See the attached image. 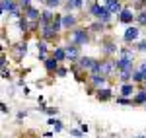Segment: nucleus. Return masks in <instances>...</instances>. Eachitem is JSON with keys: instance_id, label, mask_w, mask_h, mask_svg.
<instances>
[{"instance_id": "4c0bfd02", "label": "nucleus", "mask_w": 146, "mask_h": 138, "mask_svg": "<svg viewBox=\"0 0 146 138\" xmlns=\"http://www.w3.org/2000/svg\"><path fill=\"white\" fill-rule=\"evenodd\" d=\"M23 117H25V111H20V113H18V121H22Z\"/></svg>"}, {"instance_id": "f8f14e48", "label": "nucleus", "mask_w": 146, "mask_h": 138, "mask_svg": "<svg viewBox=\"0 0 146 138\" xmlns=\"http://www.w3.org/2000/svg\"><path fill=\"white\" fill-rule=\"evenodd\" d=\"M96 97H98L100 101H109V99L113 97L111 88H103V90H98V92H96Z\"/></svg>"}, {"instance_id": "473e14b6", "label": "nucleus", "mask_w": 146, "mask_h": 138, "mask_svg": "<svg viewBox=\"0 0 146 138\" xmlns=\"http://www.w3.org/2000/svg\"><path fill=\"white\" fill-rule=\"evenodd\" d=\"M136 51H140V53H146V39H144V41H140V43L136 45Z\"/></svg>"}, {"instance_id": "7c9ffc66", "label": "nucleus", "mask_w": 146, "mask_h": 138, "mask_svg": "<svg viewBox=\"0 0 146 138\" xmlns=\"http://www.w3.org/2000/svg\"><path fill=\"white\" fill-rule=\"evenodd\" d=\"M55 74H56V76H60V78H62V76H66V74H68V70L64 68V66H58V70H56Z\"/></svg>"}, {"instance_id": "72a5a7b5", "label": "nucleus", "mask_w": 146, "mask_h": 138, "mask_svg": "<svg viewBox=\"0 0 146 138\" xmlns=\"http://www.w3.org/2000/svg\"><path fill=\"white\" fill-rule=\"evenodd\" d=\"M70 134H72V136H76V138H80V136H82V130H78V128H72V130H70Z\"/></svg>"}, {"instance_id": "a19ab883", "label": "nucleus", "mask_w": 146, "mask_h": 138, "mask_svg": "<svg viewBox=\"0 0 146 138\" xmlns=\"http://www.w3.org/2000/svg\"><path fill=\"white\" fill-rule=\"evenodd\" d=\"M86 2H92V0H86Z\"/></svg>"}, {"instance_id": "5701e85b", "label": "nucleus", "mask_w": 146, "mask_h": 138, "mask_svg": "<svg viewBox=\"0 0 146 138\" xmlns=\"http://www.w3.org/2000/svg\"><path fill=\"white\" fill-rule=\"evenodd\" d=\"M90 29H92V31H96V33H100V31L105 29V23H103V22H94L90 25Z\"/></svg>"}, {"instance_id": "7ed1b4c3", "label": "nucleus", "mask_w": 146, "mask_h": 138, "mask_svg": "<svg viewBox=\"0 0 146 138\" xmlns=\"http://www.w3.org/2000/svg\"><path fill=\"white\" fill-rule=\"evenodd\" d=\"M64 51H66V60L70 62H78L80 60V47L74 45V43H68V45H62Z\"/></svg>"}, {"instance_id": "20e7f679", "label": "nucleus", "mask_w": 146, "mask_h": 138, "mask_svg": "<svg viewBox=\"0 0 146 138\" xmlns=\"http://www.w3.org/2000/svg\"><path fill=\"white\" fill-rule=\"evenodd\" d=\"M133 20H136V14H133V8H123V12L119 14V22L129 25V23H133Z\"/></svg>"}, {"instance_id": "cd10ccee", "label": "nucleus", "mask_w": 146, "mask_h": 138, "mask_svg": "<svg viewBox=\"0 0 146 138\" xmlns=\"http://www.w3.org/2000/svg\"><path fill=\"white\" fill-rule=\"evenodd\" d=\"M144 6H146V0H136L133 8H135V10H140V12H142V10H146Z\"/></svg>"}, {"instance_id": "4be33fe9", "label": "nucleus", "mask_w": 146, "mask_h": 138, "mask_svg": "<svg viewBox=\"0 0 146 138\" xmlns=\"http://www.w3.org/2000/svg\"><path fill=\"white\" fill-rule=\"evenodd\" d=\"M47 123H49V125H51V127L55 128V132H60V130H62V123H60V121H58V119H49V121H47Z\"/></svg>"}, {"instance_id": "c85d7f7f", "label": "nucleus", "mask_w": 146, "mask_h": 138, "mask_svg": "<svg viewBox=\"0 0 146 138\" xmlns=\"http://www.w3.org/2000/svg\"><path fill=\"white\" fill-rule=\"evenodd\" d=\"M117 103L119 105H133V99H129V97H117Z\"/></svg>"}, {"instance_id": "2f4dec72", "label": "nucleus", "mask_w": 146, "mask_h": 138, "mask_svg": "<svg viewBox=\"0 0 146 138\" xmlns=\"http://www.w3.org/2000/svg\"><path fill=\"white\" fill-rule=\"evenodd\" d=\"M20 6H22L23 10H27V8H31V0H20Z\"/></svg>"}, {"instance_id": "bb28decb", "label": "nucleus", "mask_w": 146, "mask_h": 138, "mask_svg": "<svg viewBox=\"0 0 146 138\" xmlns=\"http://www.w3.org/2000/svg\"><path fill=\"white\" fill-rule=\"evenodd\" d=\"M16 51H18V57H23L27 53V43H20V45L16 47Z\"/></svg>"}, {"instance_id": "aec40b11", "label": "nucleus", "mask_w": 146, "mask_h": 138, "mask_svg": "<svg viewBox=\"0 0 146 138\" xmlns=\"http://www.w3.org/2000/svg\"><path fill=\"white\" fill-rule=\"evenodd\" d=\"M18 2H12V0H2V14H10L14 10V6H16Z\"/></svg>"}, {"instance_id": "393cba45", "label": "nucleus", "mask_w": 146, "mask_h": 138, "mask_svg": "<svg viewBox=\"0 0 146 138\" xmlns=\"http://www.w3.org/2000/svg\"><path fill=\"white\" fill-rule=\"evenodd\" d=\"M18 25H20V29H22V31H31V29H29V23H27V18H25V16H23V18H20Z\"/></svg>"}, {"instance_id": "f704fd0d", "label": "nucleus", "mask_w": 146, "mask_h": 138, "mask_svg": "<svg viewBox=\"0 0 146 138\" xmlns=\"http://www.w3.org/2000/svg\"><path fill=\"white\" fill-rule=\"evenodd\" d=\"M2 78H4V80H10V70L2 68Z\"/></svg>"}, {"instance_id": "f03ea898", "label": "nucleus", "mask_w": 146, "mask_h": 138, "mask_svg": "<svg viewBox=\"0 0 146 138\" xmlns=\"http://www.w3.org/2000/svg\"><path fill=\"white\" fill-rule=\"evenodd\" d=\"M90 14L98 20V22H103V23H107V22H111V12L107 10V8H103V6H100L98 2H94L90 6Z\"/></svg>"}, {"instance_id": "f3484780", "label": "nucleus", "mask_w": 146, "mask_h": 138, "mask_svg": "<svg viewBox=\"0 0 146 138\" xmlns=\"http://www.w3.org/2000/svg\"><path fill=\"white\" fill-rule=\"evenodd\" d=\"M101 51H103L105 55H113V53H117V45H115L113 41H105L103 47H101Z\"/></svg>"}, {"instance_id": "2eb2a0df", "label": "nucleus", "mask_w": 146, "mask_h": 138, "mask_svg": "<svg viewBox=\"0 0 146 138\" xmlns=\"http://www.w3.org/2000/svg\"><path fill=\"white\" fill-rule=\"evenodd\" d=\"M51 57H55L58 62H62V60H66V51H64V47H56V49H53V55Z\"/></svg>"}, {"instance_id": "79ce46f5", "label": "nucleus", "mask_w": 146, "mask_h": 138, "mask_svg": "<svg viewBox=\"0 0 146 138\" xmlns=\"http://www.w3.org/2000/svg\"><path fill=\"white\" fill-rule=\"evenodd\" d=\"M41 2H45V0H41Z\"/></svg>"}, {"instance_id": "ddd939ff", "label": "nucleus", "mask_w": 146, "mask_h": 138, "mask_svg": "<svg viewBox=\"0 0 146 138\" xmlns=\"http://www.w3.org/2000/svg\"><path fill=\"white\" fill-rule=\"evenodd\" d=\"M43 64H45L47 72H56V70H58V60H56L55 57H47V60Z\"/></svg>"}, {"instance_id": "c03bdc74", "label": "nucleus", "mask_w": 146, "mask_h": 138, "mask_svg": "<svg viewBox=\"0 0 146 138\" xmlns=\"http://www.w3.org/2000/svg\"><path fill=\"white\" fill-rule=\"evenodd\" d=\"M144 107H146V105H144Z\"/></svg>"}, {"instance_id": "ea45409f", "label": "nucleus", "mask_w": 146, "mask_h": 138, "mask_svg": "<svg viewBox=\"0 0 146 138\" xmlns=\"http://www.w3.org/2000/svg\"><path fill=\"white\" fill-rule=\"evenodd\" d=\"M142 90H144V92H146V84H144V88H142Z\"/></svg>"}, {"instance_id": "e433bc0d", "label": "nucleus", "mask_w": 146, "mask_h": 138, "mask_svg": "<svg viewBox=\"0 0 146 138\" xmlns=\"http://www.w3.org/2000/svg\"><path fill=\"white\" fill-rule=\"evenodd\" d=\"M138 70H140V72H142V74H144V76H146V62H142V64L138 66Z\"/></svg>"}, {"instance_id": "9d476101", "label": "nucleus", "mask_w": 146, "mask_h": 138, "mask_svg": "<svg viewBox=\"0 0 146 138\" xmlns=\"http://www.w3.org/2000/svg\"><path fill=\"white\" fill-rule=\"evenodd\" d=\"M39 31H41V37H43V41H53V39H56V35H58L55 29L51 27V25H45V27H41Z\"/></svg>"}, {"instance_id": "c9c22d12", "label": "nucleus", "mask_w": 146, "mask_h": 138, "mask_svg": "<svg viewBox=\"0 0 146 138\" xmlns=\"http://www.w3.org/2000/svg\"><path fill=\"white\" fill-rule=\"evenodd\" d=\"M0 111H2V113H4V115H6V113H8V111H10V109H8V105H6V103H2V105H0Z\"/></svg>"}, {"instance_id": "58836bf2", "label": "nucleus", "mask_w": 146, "mask_h": 138, "mask_svg": "<svg viewBox=\"0 0 146 138\" xmlns=\"http://www.w3.org/2000/svg\"><path fill=\"white\" fill-rule=\"evenodd\" d=\"M135 138H146V136H144V134H140V136H135Z\"/></svg>"}, {"instance_id": "0eeeda50", "label": "nucleus", "mask_w": 146, "mask_h": 138, "mask_svg": "<svg viewBox=\"0 0 146 138\" xmlns=\"http://www.w3.org/2000/svg\"><path fill=\"white\" fill-rule=\"evenodd\" d=\"M55 16H56V14H53L51 10H43V12H41V20H39V25H41V27H45V25H51V23L55 22Z\"/></svg>"}, {"instance_id": "a211bd4d", "label": "nucleus", "mask_w": 146, "mask_h": 138, "mask_svg": "<svg viewBox=\"0 0 146 138\" xmlns=\"http://www.w3.org/2000/svg\"><path fill=\"white\" fill-rule=\"evenodd\" d=\"M133 103L135 105H146V92L144 90H138V93L133 97Z\"/></svg>"}, {"instance_id": "f257e3e1", "label": "nucleus", "mask_w": 146, "mask_h": 138, "mask_svg": "<svg viewBox=\"0 0 146 138\" xmlns=\"http://www.w3.org/2000/svg\"><path fill=\"white\" fill-rule=\"evenodd\" d=\"M90 41V35H88V29L86 27H74L70 33H68V43H74V45H88Z\"/></svg>"}, {"instance_id": "1a4fd4ad", "label": "nucleus", "mask_w": 146, "mask_h": 138, "mask_svg": "<svg viewBox=\"0 0 146 138\" xmlns=\"http://www.w3.org/2000/svg\"><path fill=\"white\" fill-rule=\"evenodd\" d=\"M25 12V18H27V22H31V23H37L39 20H41V12L37 10V8H27V10H23Z\"/></svg>"}, {"instance_id": "dca6fc26", "label": "nucleus", "mask_w": 146, "mask_h": 138, "mask_svg": "<svg viewBox=\"0 0 146 138\" xmlns=\"http://www.w3.org/2000/svg\"><path fill=\"white\" fill-rule=\"evenodd\" d=\"M135 92H136V90H135V84H133V82L121 86V97H129V95H133Z\"/></svg>"}, {"instance_id": "423d86ee", "label": "nucleus", "mask_w": 146, "mask_h": 138, "mask_svg": "<svg viewBox=\"0 0 146 138\" xmlns=\"http://www.w3.org/2000/svg\"><path fill=\"white\" fill-rule=\"evenodd\" d=\"M138 33H140V29H138V27H135V25H129V27L125 29L123 39L127 41V43H131V41H136V39H138Z\"/></svg>"}, {"instance_id": "a878e982", "label": "nucleus", "mask_w": 146, "mask_h": 138, "mask_svg": "<svg viewBox=\"0 0 146 138\" xmlns=\"http://www.w3.org/2000/svg\"><path fill=\"white\" fill-rule=\"evenodd\" d=\"M136 22H138V25H146V10L136 14Z\"/></svg>"}, {"instance_id": "39448f33", "label": "nucleus", "mask_w": 146, "mask_h": 138, "mask_svg": "<svg viewBox=\"0 0 146 138\" xmlns=\"http://www.w3.org/2000/svg\"><path fill=\"white\" fill-rule=\"evenodd\" d=\"M94 64H96V58H92V57H80L78 60V66L82 72H90L94 68Z\"/></svg>"}, {"instance_id": "c756f323", "label": "nucleus", "mask_w": 146, "mask_h": 138, "mask_svg": "<svg viewBox=\"0 0 146 138\" xmlns=\"http://www.w3.org/2000/svg\"><path fill=\"white\" fill-rule=\"evenodd\" d=\"M41 111H45L47 115H51V117L56 115V107H55V109H53V107H41Z\"/></svg>"}, {"instance_id": "412c9836", "label": "nucleus", "mask_w": 146, "mask_h": 138, "mask_svg": "<svg viewBox=\"0 0 146 138\" xmlns=\"http://www.w3.org/2000/svg\"><path fill=\"white\" fill-rule=\"evenodd\" d=\"M133 84H146V76L140 70H135V74H133Z\"/></svg>"}, {"instance_id": "37998d69", "label": "nucleus", "mask_w": 146, "mask_h": 138, "mask_svg": "<svg viewBox=\"0 0 146 138\" xmlns=\"http://www.w3.org/2000/svg\"><path fill=\"white\" fill-rule=\"evenodd\" d=\"M12 2H16V0H12Z\"/></svg>"}, {"instance_id": "9b49d317", "label": "nucleus", "mask_w": 146, "mask_h": 138, "mask_svg": "<svg viewBox=\"0 0 146 138\" xmlns=\"http://www.w3.org/2000/svg\"><path fill=\"white\" fill-rule=\"evenodd\" d=\"M76 18L72 14H62V29H74Z\"/></svg>"}, {"instance_id": "b1692460", "label": "nucleus", "mask_w": 146, "mask_h": 138, "mask_svg": "<svg viewBox=\"0 0 146 138\" xmlns=\"http://www.w3.org/2000/svg\"><path fill=\"white\" fill-rule=\"evenodd\" d=\"M60 2L62 0H45V6H47V10H55V8L60 6Z\"/></svg>"}, {"instance_id": "4468645a", "label": "nucleus", "mask_w": 146, "mask_h": 138, "mask_svg": "<svg viewBox=\"0 0 146 138\" xmlns=\"http://www.w3.org/2000/svg\"><path fill=\"white\" fill-rule=\"evenodd\" d=\"M82 6H84V0H70V2L64 4V8H66L68 14H70L72 10H82Z\"/></svg>"}, {"instance_id": "6e6552de", "label": "nucleus", "mask_w": 146, "mask_h": 138, "mask_svg": "<svg viewBox=\"0 0 146 138\" xmlns=\"http://www.w3.org/2000/svg\"><path fill=\"white\" fill-rule=\"evenodd\" d=\"M88 80H90V84L96 88V92H98V90H103L105 84H107V78H105V76H88Z\"/></svg>"}, {"instance_id": "6ab92c4d", "label": "nucleus", "mask_w": 146, "mask_h": 138, "mask_svg": "<svg viewBox=\"0 0 146 138\" xmlns=\"http://www.w3.org/2000/svg\"><path fill=\"white\" fill-rule=\"evenodd\" d=\"M107 10L111 12V14H121V12H123V6H121L119 0H111V4L107 6Z\"/></svg>"}]
</instances>
